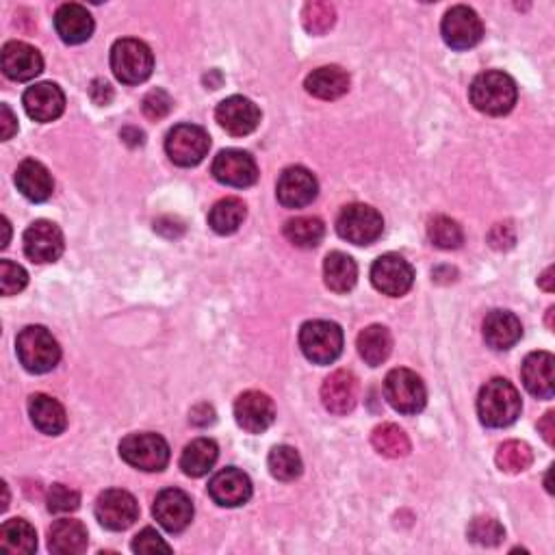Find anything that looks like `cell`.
Listing matches in <instances>:
<instances>
[{
    "label": "cell",
    "mask_w": 555,
    "mask_h": 555,
    "mask_svg": "<svg viewBox=\"0 0 555 555\" xmlns=\"http://www.w3.org/2000/svg\"><path fill=\"white\" fill-rule=\"evenodd\" d=\"M521 395L506 378H493L477 395V415L486 428H508L521 415Z\"/></svg>",
    "instance_id": "6da1fadb"
},
{
    "label": "cell",
    "mask_w": 555,
    "mask_h": 555,
    "mask_svg": "<svg viewBox=\"0 0 555 555\" xmlns=\"http://www.w3.org/2000/svg\"><path fill=\"white\" fill-rule=\"evenodd\" d=\"M519 89L512 76L499 70H488L475 76L469 87L471 105L486 115H506L514 109Z\"/></svg>",
    "instance_id": "7a4b0ae2"
},
{
    "label": "cell",
    "mask_w": 555,
    "mask_h": 555,
    "mask_svg": "<svg viewBox=\"0 0 555 555\" xmlns=\"http://www.w3.org/2000/svg\"><path fill=\"white\" fill-rule=\"evenodd\" d=\"M16 352L22 367L29 373L53 371L61 360V347L57 339L44 326H29L18 334Z\"/></svg>",
    "instance_id": "3957f363"
},
{
    "label": "cell",
    "mask_w": 555,
    "mask_h": 555,
    "mask_svg": "<svg viewBox=\"0 0 555 555\" xmlns=\"http://www.w3.org/2000/svg\"><path fill=\"white\" fill-rule=\"evenodd\" d=\"M111 70L124 85H139L150 79L154 70V55L141 40L124 37L111 48Z\"/></svg>",
    "instance_id": "277c9868"
},
{
    "label": "cell",
    "mask_w": 555,
    "mask_h": 555,
    "mask_svg": "<svg viewBox=\"0 0 555 555\" xmlns=\"http://www.w3.org/2000/svg\"><path fill=\"white\" fill-rule=\"evenodd\" d=\"M120 456L133 469L159 473L170 462V445H167L163 436L152 432L128 434L120 443Z\"/></svg>",
    "instance_id": "5b68a950"
},
{
    "label": "cell",
    "mask_w": 555,
    "mask_h": 555,
    "mask_svg": "<svg viewBox=\"0 0 555 555\" xmlns=\"http://www.w3.org/2000/svg\"><path fill=\"white\" fill-rule=\"evenodd\" d=\"M300 347L315 365H332L343 352V330L334 321H306L300 330Z\"/></svg>",
    "instance_id": "8992f818"
},
{
    "label": "cell",
    "mask_w": 555,
    "mask_h": 555,
    "mask_svg": "<svg viewBox=\"0 0 555 555\" xmlns=\"http://www.w3.org/2000/svg\"><path fill=\"white\" fill-rule=\"evenodd\" d=\"M384 397L402 415H417L428 402V391L415 371L393 369L384 380Z\"/></svg>",
    "instance_id": "52a82bcc"
},
{
    "label": "cell",
    "mask_w": 555,
    "mask_h": 555,
    "mask_svg": "<svg viewBox=\"0 0 555 555\" xmlns=\"http://www.w3.org/2000/svg\"><path fill=\"white\" fill-rule=\"evenodd\" d=\"M211 148V137L202 126L178 124L165 139V152L180 167H196L204 161Z\"/></svg>",
    "instance_id": "ba28073f"
},
{
    "label": "cell",
    "mask_w": 555,
    "mask_h": 555,
    "mask_svg": "<svg viewBox=\"0 0 555 555\" xmlns=\"http://www.w3.org/2000/svg\"><path fill=\"white\" fill-rule=\"evenodd\" d=\"M384 219L369 204H350L339 213V237L354 245H371L382 237Z\"/></svg>",
    "instance_id": "9c48e42d"
},
{
    "label": "cell",
    "mask_w": 555,
    "mask_h": 555,
    "mask_svg": "<svg viewBox=\"0 0 555 555\" xmlns=\"http://www.w3.org/2000/svg\"><path fill=\"white\" fill-rule=\"evenodd\" d=\"M443 40L449 48L454 50H469L482 42L484 24L480 16L467 5L451 7L441 24Z\"/></svg>",
    "instance_id": "30bf717a"
},
{
    "label": "cell",
    "mask_w": 555,
    "mask_h": 555,
    "mask_svg": "<svg viewBox=\"0 0 555 555\" xmlns=\"http://www.w3.org/2000/svg\"><path fill=\"white\" fill-rule=\"evenodd\" d=\"M94 512L102 527L111 529V532H124L137 521L139 503L128 490L111 488L96 499Z\"/></svg>",
    "instance_id": "8fae6325"
},
{
    "label": "cell",
    "mask_w": 555,
    "mask_h": 555,
    "mask_svg": "<svg viewBox=\"0 0 555 555\" xmlns=\"http://www.w3.org/2000/svg\"><path fill=\"white\" fill-rule=\"evenodd\" d=\"M371 282L380 293L389 295V298H399V295H406L412 289L415 271L399 254H384L371 267Z\"/></svg>",
    "instance_id": "7c38bea8"
},
{
    "label": "cell",
    "mask_w": 555,
    "mask_h": 555,
    "mask_svg": "<svg viewBox=\"0 0 555 555\" xmlns=\"http://www.w3.org/2000/svg\"><path fill=\"white\" fill-rule=\"evenodd\" d=\"M319 193V183L311 170H306L302 165L287 167L280 174L276 185L278 202L287 209H304L311 204Z\"/></svg>",
    "instance_id": "4fadbf2b"
},
{
    "label": "cell",
    "mask_w": 555,
    "mask_h": 555,
    "mask_svg": "<svg viewBox=\"0 0 555 555\" xmlns=\"http://www.w3.org/2000/svg\"><path fill=\"white\" fill-rule=\"evenodd\" d=\"M63 248H66V241H63L61 228L48 219H37L24 232V254L33 263H55L63 254Z\"/></svg>",
    "instance_id": "5bb4252c"
},
{
    "label": "cell",
    "mask_w": 555,
    "mask_h": 555,
    "mask_svg": "<svg viewBox=\"0 0 555 555\" xmlns=\"http://www.w3.org/2000/svg\"><path fill=\"white\" fill-rule=\"evenodd\" d=\"M213 176L217 183L245 189L252 187L258 180V167L256 161L250 157L248 152L243 150H222L213 161Z\"/></svg>",
    "instance_id": "9a60e30c"
},
{
    "label": "cell",
    "mask_w": 555,
    "mask_h": 555,
    "mask_svg": "<svg viewBox=\"0 0 555 555\" xmlns=\"http://www.w3.org/2000/svg\"><path fill=\"white\" fill-rule=\"evenodd\" d=\"M217 124L232 137H245L254 133L261 124V109L250 98L230 96L217 105Z\"/></svg>",
    "instance_id": "2e32d148"
},
{
    "label": "cell",
    "mask_w": 555,
    "mask_h": 555,
    "mask_svg": "<svg viewBox=\"0 0 555 555\" xmlns=\"http://www.w3.org/2000/svg\"><path fill=\"white\" fill-rule=\"evenodd\" d=\"M152 514L163 529H167L170 534H178L193 521V501L185 490L165 488L157 495Z\"/></svg>",
    "instance_id": "e0dca14e"
},
{
    "label": "cell",
    "mask_w": 555,
    "mask_h": 555,
    "mask_svg": "<svg viewBox=\"0 0 555 555\" xmlns=\"http://www.w3.org/2000/svg\"><path fill=\"white\" fill-rule=\"evenodd\" d=\"M235 419L241 430L250 434L267 432L276 421V406L261 391L241 393L235 402Z\"/></svg>",
    "instance_id": "ac0fdd59"
},
{
    "label": "cell",
    "mask_w": 555,
    "mask_h": 555,
    "mask_svg": "<svg viewBox=\"0 0 555 555\" xmlns=\"http://www.w3.org/2000/svg\"><path fill=\"white\" fill-rule=\"evenodd\" d=\"M0 66L7 79L27 83L40 76L44 70V59L40 50L27 42H7L0 53Z\"/></svg>",
    "instance_id": "d6986e66"
},
{
    "label": "cell",
    "mask_w": 555,
    "mask_h": 555,
    "mask_svg": "<svg viewBox=\"0 0 555 555\" xmlns=\"http://www.w3.org/2000/svg\"><path fill=\"white\" fill-rule=\"evenodd\" d=\"M358 393L360 386L356 376L345 369L330 373L324 384H321V402H324V408L328 412L337 417L350 415L358 404Z\"/></svg>",
    "instance_id": "ffe728a7"
},
{
    "label": "cell",
    "mask_w": 555,
    "mask_h": 555,
    "mask_svg": "<svg viewBox=\"0 0 555 555\" xmlns=\"http://www.w3.org/2000/svg\"><path fill=\"white\" fill-rule=\"evenodd\" d=\"M209 495L211 499L222 508H237L248 503L252 497V482L243 471L228 467L213 475L209 482Z\"/></svg>",
    "instance_id": "44dd1931"
},
{
    "label": "cell",
    "mask_w": 555,
    "mask_h": 555,
    "mask_svg": "<svg viewBox=\"0 0 555 555\" xmlns=\"http://www.w3.org/2000/svg\"><path fill=\"white\" fill-rule=\"evenodd\" d=\"M22 105L31 120L46 124L57 120L63 109H66V96L55 83H37L24 92Z\"/></svg>",
    "instance_id": "7402d4cb"
},
{
    "label": "cell",
    "mask_w": 555,
    "mask_h": 555,
    "mask_svg": "<svg viewBox=\"0 0 555 555\" xmlns=\"http://www.w3.org/2000/svg\"><path fill=\"white\" fill-rule=\"evenodd\" d=\"M94 18L79 3H66L57 9L55 29L63 42L76 46L87 42L94 35Z\"/></svg>",
    "instance_id": "603a6c76"
},
{
    "label": "cell",
    "mask_w": 555,
    "mask_h": 555,
    "mask_svg": "<svg viewBox=\"0 0 555 555\" xmlns=\"http://www.w3.org/2000/svg\"><path fill=\"white\" fill-rule=\"evenodd\" d=\"M555 360L549 352H532L521 367V378L525 389L538 399H551L555 393Z\"/></svg>",
    "instance_id": "cb8c5ba5"
},
{
    "label": "cell",
    "mask_w": 555,
    "mask_h": 555,
    "mask_svg": "<svg viewBox=\"0 0 555 555\" xmlns=\"http://www.w3.org/2000/svg\"><path fill=\"white\" fill-rule=\"evenodd\" d=\"M16 185L24 198L31 202H46L55 191L53 174L48 167L35 159H27L18 165Z\"/></svg>",
    "instance_id": "d4e9b609"
},
{
    "label": "cell",
    "mask_w": 555,
    "mask_h": 555,
    "mask_svg": "<svg viewBox=\"0 0 555 555\" xmlns=\"http://www.w3.org/2000/svg\"><path fill=\"white\" fill-rule=\"evenodd\" d=\"M523 337L519 317L508 311H493L484 319V339L493 350H510Z\"/></svg>",
    "instance_id": "484cf974"
},
{
    "label": "cell",
    "mask_w": 555,
    "mask_h": 555,
    "mask_svg": "<svg viewBox=\"0 0 555 555\" xmlns=\"http://www.w3.org/2000/svg\"><path fill=\"white\" fill-rule=\"evenodd\" d=\"M29 415L37 430L48 436H59L68 425L66 408L55 397L37 393L29 399Z\"/></svg>",
    "instance_id": "4316f807"
},
{
    "label": "cell",
    "mask_w": 555,
    "mask_h": 555,
    "mask_svg": "<svg viewBox=\"0 0 555 555\" xmlns=\"http://www.w3.org/2000/svg\"><path fill=\"white\" fill-rule=\"evenodd\" d=\"M306 92L319 100H337L350 89V76L339 66L317 68L306 76Z\"/></svg>",
    "instance_id": "83f0119b"
},
{
    "label": "cell",
    "mask_w": 555,
    "mask_h": 555,
    "mask_svg": "<svg viewBox=\"0 0 555 555\" xmlns=\"http://www.w3.org/2000/svg\"><path fill=\"white\" fill-rule=\"evenodd\" d=\"M48 549L57 555H79L87 549V529L81 521L61 519L48 529Z\"/></svg>",
    "instance_id": "f1b7e54d"
},
{
    "label": "cell",
    "mask_w": 555,
    "mask_h": 555,
    "mask_svg": "<svg viewBox=\"0 0 555 555\" xmlns=\"http://www.w3.org/2000/svg\"><path fill=\"white\" fill-rule=\"evenodd\" d=\"M219 458V447L211 438H196L191 441L183 456H180V469L189 477H202L209 473Z\"/></svg>",
    "instance_id": "f546056e"
},
{
    "label": "cell",
    "mask_w": 555,
    "mask_h": 555,
    "mask_svg": "<svg viewBox=\"0 0 555 555\" xmlns=\"http://www.w3.org/2000/svg\"><path fill=\"white\" fill-rule=\"evenodd\" d=\"M326 287L334 293H347L356 287L358 267L352 256L343 252H330L324 261Z\"/></svg>",
    "instance_id": "4dcf8cb0"
},
{
    "label": "cell",
    "mask_w": 555,
    "mask_h": 555,
    "mask_svg": "<svg viewBox=\"0 0 555 555\" xmlns=\"http://www.w3.org/2000/svg\"><path fill=\"white\" fill-rule=\"evenodd\" d=\"M358 354L369 367H380L386 363L393 350V337L384 326H369L358 334Z\"/></svg>",
    "instance_id": "1f68e13d"
},
{
    "label": "cell",
    "mask_w": 555,
    "mask_h": 555,
    "mask_svg": "<svg viewBox=\"0 0 555 555\" xmlns=\"http://www.w3.org/2000/svg\"><path fill=\"white\" fill-rule=\"evenodd\" d=\"M0 549L14 555H29L37 549V534L29 521L11 519L0 527Z\"/></svg>",
    "instance_id": "d6a6232c"
},
{
    "label": "cell",
    "mask_w": 555,
    "mask_h": 555,
    "mask_svg": "<svg viewBox=\"0 0 555 555\" xmlns=\"http://www.w3.org/2000/svg\"><path fill=\"white\" fill-rule=\"evenodd\" d=\"M326 235V226L319 217H295L285 224V237L302 250H313Z\"/></svg>",
    "instance_id": "836d02e7"
},
{
    "label": "cell",
    "mask_w": 555,
    "mask_h": 555,
    "mask_svg": "<svg viewBox=\"0 0 555 555\" xmlns=\"http://www.w3.org/2000/svg\"><path fill=\"white\" fill-rule=\"evenodd\" d=\"M245 215V204L239 198H224L219 200L211 213H209V226L217 232V235H232V232H237L243 224Z\"/></svg>",
    "instance_id": "e575fe53"
},
{
    "label": "cell",
    "mask_w": 555,
    "mask_h": 555,
    "mask_svg": "<svg viewBox=\"0 0 555 555\" xmlns=\"http://www.w3.org/2000/svg\"><path fill=\"white\" fill-rule=\"evenodd\" d=\"M371 445L386 458H404L410 454V438L395 423L378 425L371 434Z\"/></svg>",
    "instance_id": "d590c367"
},
{
    "label": "cell",
    "mask_w": 555,
    "mask_h": 555,
    "mask_svg": "<svg viewBox=\"0 0 555 555\" xmlns=\"http://www.w3.org/2000/svg\"><path fill=\"white\" fill-rule=\"evenodd\" d=\"M269 473L280 482H293L302 475V458L298 451L289 445H278L269 451L267 458Z\"/></svg>",
    "instance_id": "8d00e7d4"
},
{
    "label": "cell",
    "mask_w": 555,
    "mask_h": 555,
    "mask_svg": "<svg viewBox=\"0 0 555 555\" xmlns=\"http://www.w3.org/2000/svg\"><path fill=\"white\" fill-rule=\"evenodd\" d=\"M428 239L441 250H458L464 243V232L456 219L436 215L428 222Z\"/></svg>",
    "instance_id": "74e56055"
},
{
    "label": "cell",
    "mask_w": 555,
    "mask_h": 555,
    "mask_svg": "<svg viewBox=\"0 0 555 555\" xmlns=\"http://www.w3.org/2000/svg\"><path fill=\"white\" fill-rule=\"evenodd\" d=\"M495 462L503 473H523V471L532 467V462H534L532 447H529L527 443H521V441L503 443L497 449Z\"/></svg>",
    "instance_id": "f35d334b"
},
{
    "label": "cell",
    "mask_w": 555,
    "mask_h": 555,
    "mask_svg": "<svg viewBox=\"0 0 555 555\" xmlns=\"http://www.w3.org/2000/svg\"><path fill=\"white\" fill-rule=\"evenodd\" d=\"M337 20V11L330 3H308L302 11V24L311 35H326Z\"/></svg>",
    "instance_id": "ab89813d"
},
{
    "label": "cell",
    "mask_w": 555,
    "mask_h": 555,
    "mask_svg": "<svg viewBox=\"0 0 555 555\" xmlns=\"http://www.w3.org/2000/svg\"><path fill=\"white\" fill-rule=\"evenodd\" d=\"M467 534H469L471 542H475V545H482V547H497L503 540V536H506L501 523L490 519V516H477V519H473Z\"/></svg>",
    "instance_id": "60d3db41"
},
{
    "label": "cell",
    "mask_w": 555,
    "mask_h": 555,
    "mask_svg": "<svg viewBox=\"0 0 555 555\" xmlns=\"http://www.w3.org/2000/svg\"><path fill=\"white\" fill-rule=\"evenodd\" d=\"M48 510L55 514H63V512H74L79 510L81 506V495L76 493L74 488L66 486V484H53L48 490Z\"/></svg>",
    "instance_id": "b9f144b4"
},
{
    "label": "cell",
    "mask_w": 555,
    "mask_h": 555,
    "mask_svg": "<svg viewBox=\"0 0 555 555\" xmlns=\"http://www.w3.org/2000/svg\"><path fill=\"white\" fill-rule=\"evenodd\" d=\"M27 282H29L27 269L11 261L0 263V291H3V295H7V298L9 295L20 293L24 287H27Z\"/></svg>",
    "instance_id": "7bdbcfd3"
},
{
    "label": "cell",
    "mask_w": 555,
    "mask_h": 555,
    "mask_svg": "<svg viewBox=\"0 0 555 555\" xmlns=\"http://www.w3.org/2000/svg\"><path fill=\"white\" fill-rule=\"evenodd\" d=\"M172 107L174 100L165 89H152V92L146 94L144 102H141V109H144V115L148 120H163L165 115L172 111Z\"/></svg>",
    "instance_id": "ee69618b"
},
{
    "label": "cell",
    "mask_w": 555,
    "mask_h": 555,
    "mask_svg": "<svg viewBox=\"0 0 555 555\" xmlns=\"http://www.w3.org/2000/svg\"><path fill=\"white\" fill-rule=\"evenodd\" d=\"M133 551L135 553H144V555H152V553H170L172 547L161 538V534L157 529L146 527L135 536L133 540Z\"/></svg>",
    "instance_id": "f6af8a7d"
},
{
    "label": "cell",
    "mask_w": 555,
    "mask_h": 555,
    "mask_svg": "<svg viewBox=\"0 0 555 555\" xmlns=\"http://www.w3.org/2000/svg\"><path fill=\"white\" fill-rule=\"evenodd\" d=\"M488 241H490V245H493L495 250H508V248H512L514 241H516L512 224H497L493 230H490Z\"/></svg>",
    "instance_id": "bcb514c9"
},
{
    "label": "cell",
    "mask_w": 555,
    "mask_h": 555,
    "mask_svg": "<svg viewBox=\"0 0 555 555\" xmlns=\"http://www.w3.org/2000/svg\"><path fill=\"white\" fill-rule=\"evenodd\" d=\"M189 421L193 425H198V428H206V425H213L215 423V410L209 404H198L191 408V415Z\"/></svg>",
    "instance_id": "7dc6e473"
},
{
    "label": "cell",
    "mask_w": 555,
    "mask_h": 555,
    "mask_svg": "<svg viewBox=\"0 0 555 555\" xmlns=\"http://www.w3.org/2000/svg\"><path fill=\"white\" fill-rule=\"evenodd\" d=\"M0 113H3V120H0L3 122V141H9L18 133V120H16L14 111H11L7 105L0 107Z\"/></svg>",
    "instance_id": "c3c4849f"
},
{
    "label": "cell",
    "mask_w": 555,
    "mask_h": 555,
    "mask_svg": "<svg viewBox=\"0 0 555 555\" xmlns=\"http://www.w3.org/2000/svg\"><path fill=\"white\" fill-rule=\"evenodd\" d=\"M538 430H540L542 438H545V441H547L549 445L555 443V412H553V410H549L547 415L540 419Z\"/></svg>",
    "instance_id": "681fc988"
},
{
    "label": "cell",
    "mask_w": 555,
    "mask_h": 555,
    "mask_svg": "<svg viewBox=\"0 0 555 555\" xmlns=\"http://www.w3.org/2000/svg\"><path fill=\"white\" fill-rule=\"evenodd\" d=\"M92 98L96 100V105H107V102L113 98L111 85H109V83H105V81H94V87H92Z\"/></svg>",
    "instance_id": "f907efd6"
},
{
    "label": "cell",
    "mask_w": 555,
    "mask_h": 555,
    "mask_svg": "<svg viewBox=\"0 0 555 555\" xmlns=\"http://www.w3.org/2000/svg\"><path fill=\"white\" fill-rule=\"evenodd\" d=\"M551 276H553V267H549L545 274H542V278H540V287L545 289V291H553V285H551L553 278Z\"/></svg>",
    "instance_id": "816d5d0a"
},
{
    "label": "cell",
    "mask_w": 555,
    "mask_h": 555,
    "mask_svg": "<svg viewBox=\"0 0 555 555\" xmlns=\"http://www.w3.org/2000/svg\"><path fill=\"white\" fill-rule=\"evenodd\" d=\"M3 230H5V239H3V243H0V248H7V245H9V237H11V228H9L7 217H3Z\"/></svg>",
    "instance_id": "f5cc1de1"
}]
</instances>
